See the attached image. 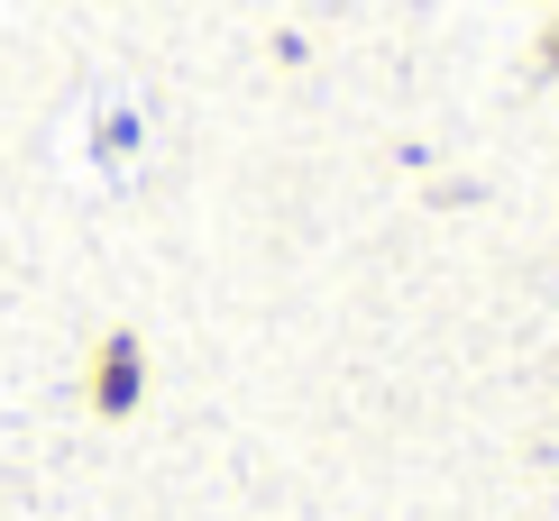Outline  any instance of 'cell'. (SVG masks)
I'll return each mask as SVG.
<instances>
[{"label": "cell", "mask_w": 559, "mask_h": 521, "mask_svg": "<svg viewBox=\"0 0 559 521\" xmlns=\"http://www.w3.org/2000/svg\"><path fill=\"white\" fill-rule=\"evenodd\" d=\"M83 402H92V421H129L138 402H147V339H138V329H102V339H92Z\"/></svg>", "instance_id": "obj_1"}, {"label": "cell", "mask_w": 559, "mask_h": 521, "mask_svg": "<svg viewBox=\"0 0 559 521\" xmlns=\"http://www.w3.org/2000/svg\"><path fill=\"white\" fill-rule=\"evenodd\" d=\"M542 64H550V74H559V19H550V28H542Z\"/></svg>", "instance_id": "obj_2"}]
</instances>
